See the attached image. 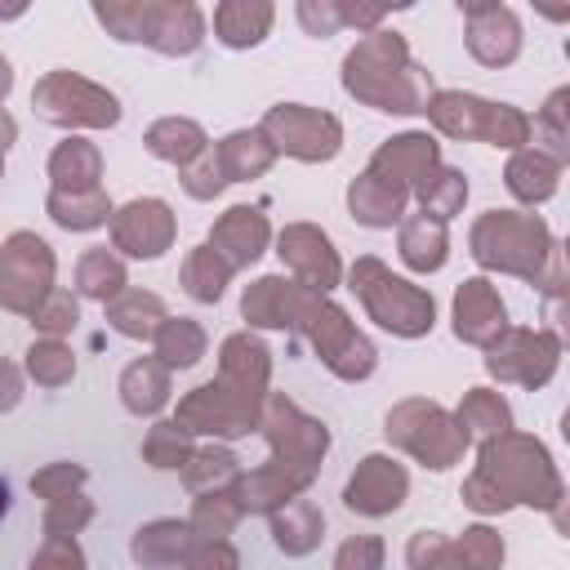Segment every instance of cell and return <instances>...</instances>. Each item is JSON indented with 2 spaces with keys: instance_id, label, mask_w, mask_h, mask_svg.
<instances>
[{
  "instance_id": "c3c4849f",
  "label": "cell",
  "mask_w": 570,
  "mask_h": 570,
  "mask_svg": "<svg viewBox=\"0 0 570 570\" xmlns=\"http://www.w3.org/2000/svg\"><path fill=\"white\" fill-rule=\"evenodd\" d=\"M36 330H40V338H62V334H71L76 330V321H80V303H76V294H67V289H49V298L27 316Z\"/></svg>"
},
{
  "instance_id": "680465c9",
  "label": "cell",
  "mask_w": 570,
  "mask_h": 570,
  "mask_svg": "<svg viewBox=\"0 0 570 570\" xmlns=\"http://www.w3.org/2000/svg\"><path fill=\"white\" fill-rule=\"evenodd\" d=\"M22 401V370L0 356V414H9Z\"/></svg>"
},
{
  "instance_id": "f6af8a7d",
  "label": "cell",
  "mask_w": 570,
  "mask_h": 570,
  "mask_svg": "<svg viewBox=\"0 0 570 570\" xmlns=\"http://www.w3.org/2000/svg\"><path fill=\"white\" fill-rule=\"evenodd\" d=\"M566 102H570V89H552V98L543 102V111L530 120V138L543 142L539 151L552 156L557 165L570 160V129H566Z\"/></svg>"
},
{
  "instance_id": "816d5d0a",
  "label": "cell",
  "mask_w": 570,
  "mask_h": 570,
  "mask_svg": "<svg viewBox=\"0 0 570 570\" xmlns=\"http://www.w3.org/2000/svg\"><path fill=\"white\" fill-rule=\"evenodd\" d=\"M178 183H183V191H187L191 200H214V196L227 187V178H223V165H218L214 147H205L191 165H183V169H178Z\"/></svg>"
},
{
  "instance_id": "681fc988",
  "label": "cell",
  "mask_w": 570,
  "mask_h": 570,
  "mask_svg": "<svg viewBox=\"0 0 570 570\" xmlns=\"http://www.w3.org/2000/svg\"><path fill=\"white\" fill-rule=\"evenodd\" d=\"M94 521V499H85L80 490L67 499H53L45 508V539H76L85 525Z\"/></svg>"
},
{
  "instance_id": "e0dca14e",
  "label": "cell",
  "mask_w": 570,
  "mask_h": 570,
  "mask_svg": "<svg viewBox=\"0 0 570 570\" xmlns=\"http://www.w3.org/2000/svg\"><path fill=\"white\" fill-rule=\"evenodd\" d=\"M459 13L468 18V53L481 67H512L521 58V18L499 0H459Z\"/></svg>"
},
{
  "instance_id": "11a10c76",
  "label": "cell",
  "mask_w": 570,
  "mask_h": 570,
  "mask_svg": "<svg viewBox=\"0 0 570 570\" xmlns=\"http://www.w3.org/2000/svg\"><path fill=\"white\" fill-rule=\"evenodd\" d=\"M183 570H240V552L227 543V539H214V543H200L187 552Z\"/></svg>"
},
{
  "instance_id": "94428289",
  "label": "cell",
  "mask_w": 570,
  "mask_h": 570,
  "mask_svg": "<svg viewBox=\"0 0 570 570\" xmlns=\"http://www.w3.org/2000/svg\"><path fill=\"white\" fill-rule=\"evenodd\" d=\"M9 89H13V67H9V58L0 53V102L9 98Z\"/></svg>"
},
{
  "instance_id": "44dd1931",
  "label": "cell",
  "mask_w": 570,
  "mask_h": 570,
  "mask_svg": "<svg viewBox=\"0 0 570 570\" xmlns=\"http://www.w3.org/2000/svg\"><path fill=\"white\" fill-rule=\"evenodd\" d=\"M436 165H441V142H436L432 134L405 129V134L387 138V142L370 156L365 169L379 174V178H387V183H396V187H405V191L414 196V187H419Z\"/></svg>"
},
{
  "instance_id": "277c9868",
  "label": "cell",
  "mask_w": 570,
  "mask_h": 570,
  "mask_svg": "<svg viewBox=\"0 0 570 570\" xmlns=\"http://www.w3.org/2000/svg\"><path fill=\"white\" fill-rule=\"evenodd\" d=\"M561 240L539 214L525 209H485L468 232V254L485 272H503L517 281L539 285L548 272V258Z\"/></svg>"
},
{
  "instance_id": "7a4b0ae2",
  "label": "cell",
  "mask_w": 570,
  "mask_h": 570,
  "mask_svg": "<svg viewBox=\"0 0 570 570\" xmlns=\"http://www.w3.org/2000/svg\"><path fill=\"white\" fill-rule=\"evenodd\" d=\"M459 499H463V508H472L481 517H499L512 508H539V512H552L557 525H566V517H561L566 481H561L548 445L517 428L481 441L476 468L468 472Z\"/></svg>"
},
{
  "instance_id": "f907efd6",
  "label": "cell",
  "mask_w": 570,
  "mask_h": 570,
  "mask_svg": "<svg viewBox=\"0 0 570 570\" xmlns=\"http://www.w3.org/2000/svg\"><path fill=\"white\" fill-rule=\"evenodd\" d=\"M85 468L80 463H71V459H58V463H45L40 472H31V494L36 499H45V503H53V499H67V494H76L80 485H85Z\"/></svg>"
},
{
  "instance_id": "ac0fdd59",
  "label": "cell",
  "mask_w": 570,
  "mask_h": 570,
  "mask_svg": "<svg viewBox=\"0 0 570 570\" xmlns=\"http://www.w3.org/2000/svg\"><path fill=\"white\" fill-rule=\"evenodd\" d=\"M405 494H410L405 463H396L392 454H365L343 485V508L379 521V517H392L405 503Z\"/></svg>"
},
{
  "instance_id": "30bf717a",
  "label": "cell",
  "mask_w": 570,
  "mask_h": 570,
  "mask_svg": "<svg viewBox=\"0 0 570 570\" xmlns=\"http://www.w3.org/2000/svg\"><path fill=\"white\" fill-rule=\"evenodd\" d=\"M31 107L45 125H58V129H111L120 120V98L107 85L67 67L45 71L36 80Z\"/></svg>"
},
{
  "instance_id": "ba28073f",
  "label": "cell",
  "mask_w": 570,
  "mask_h": 570,
  "mask_svg": "<svg viewBox=\"0 0 570 570\" xmlns=\"http://www.w3.org/2000/svg\"><path fill=\"white\" fill-rule=\"evenodd\" d=\"M423 116L432 120L436 134L459 138V142L476 138V142H490L503 151L530 147V116L512 102H490V98H476L463 89H432Z\"/></svg>"
},
{
  "instance_id": "7bdbcfd3",
  "label": "cell",
  "mask_w": 570,
  "mask_h": 570,
  "mask_svg": "<svg viewBox=\"0 0 570 570\" xmlns=\"http://www.w3.org/2000/svg\"><path fill=\"white\" fill-rule=\"evenodd\" d=\"M191 450H196V436L183 432L174 419H156L142 436V463H151L156 472H183Z\"/></svg>"
},
{
  "instance_id": "ab89813d",
  "label": "cell",
  "mask_w": 570,
  "mask_h": 570,
  "mask_svg": "<svg viewBox=\"0 0 570 570\" xmlns=\"http://www.w3.org/2000/svg\"><path fill=\"white\" fill-rule=\"evenodd\" d=\"M414 200H419V214H428V218H436V223L454 218V214L463 209V200H468V178H463V169L436 165V169L414 187Z\"/></svg>"
},
{
  "instance_id": "4316f807",
  "label": "cell",
  "mask_w": 570,
  "mask_h": 570,
  "mask_svg": "<svg viewBox=\"0 0 570 570\" xmlns=\"http://www.w3.org/2000/svg\"><path fill=\"white\" fill-rule=\"evenodd\" d=\"M116 392H120V405H125L129 414L151 419V414H160V410L169 405L174 383H169V370H165L156 356H138V361H129V365L120 370Z\"/></svg>"
},
{
  "instance_id": "d6986e66",
  "label": "cell",
  "mask_w": 570,
  "mask_h": 570,
  "mask_svg": "<svg viewBox=\"0 0 570 570\" xmlns=\"http://www.w3.org/2000/svg\"><path fill=\"white\" fill-rule=\"evenodd\" d=\"M450 325H454V338H459V343H472V347L485 352V347L508 330V307H503L499 289H494L485 276H468V281L454 289Z\"/></svg>"
},
{
  "instance_id": "91938a15",
  "label": "cell",
  "mask_w": 570,
  "mask_h": 570,
  "mask_svg": "<svg viewBox=\"0 0 570 570\" xmlns=\"http://www.w3.org/2000/svg\"><path fill=\"white\" fill-rule=\"evenodd\" d=\"M13 138H18V120H13V116L0 107V156L13 147Z\"/></svg>"
},
{
  "instance_id": "db71d44e",
  "label": "cell",
  "mask_w": 570,
  "mask_h": 570,
  "mask_svg": "<svg viewBox=\"0 0 570 570\" xmlns=\"http://www.w3.org/2000/svg\"><path fill=\"white\" fill-rule=\"evenodd\" d=\"M27 570H85V548L76 539H45Z\"/></svg>"
},
{
  "instance_id": "ffe728a7",
  "label": "cell",
  "mask_w": 570,
  "mask_h": 570,
  "mask_svg": "<svg viewBox=\"0 0 570 570\" xmlns=\"http://www.w3.org/2000/svg\"><path fill=\"white\" fill-rule=\"evenodd\" d=\"M267 240H272V223H267V214H263L258 205H232V209H223V214L214 218L205 245H209L232 272H240V267H249V263L263 258Z\"/></svg>"
},
{
  "instance_id": "836d02e7",
  "label": "cell",
  "mask_w": 570,
  "mask_h": 570,
  "mask_svg": "<svg viewBox=\"0 0 570 570\" xmlns=\"http://www.w3.org/2000/svg\"><path fill=\"white\" fill-rule=\"evenodd\" d=\"M165 316H169L165 312V298L151 294V289H125V294H116L107 303V325L116 334H125V338H138V343L156 338V330H160Z\"/></svg>"
},
{
  "instance_id": "bcb514c9",
  "label": "cell",
  "mask_w": 570,
  "mask_h": 570,
  "mask_svg": "<svg viewBox=\"0 0 570 570\" xmlns=\"http://www.w3.org/2000/svg\"><path fill=\"white\" fill-rule=\"evenodd\" d=\"M454 552H459V566L463 570H499L503 566V534L490 530V525H468L459 539H454Z\"/></svg>"
},
{
  "instance_id": "4dcf8cb0",
  "label": "cell",
  "mask_w": 570,
  "mask_h": 570,
  "mask_svg": "<svg viewBox=\"0 0 570 570\" xmlns=\"http://www.w3.org/2000/svg\"><path fill=\"white\" fill-rule=\"evenodd\" d=\"M102 178V151L89 138H62L49 151V183L53 191H94Z\"/></svg>"
},
{
  "instance_id": "4fadbf2b",
  "label": "cell",
  "mask_w": 570,
  "mask_h": 570,
  "mask_svg": "<svg viewBox=\"0 0 570 570\" xmlns=\"http://www.w3.org/2000/svg\"><path fill=\"white\" fill-rule=\"evenodd\" d=\"M561 338L552 330H525V325H508L490 347H485V374L499 383H517V387H543L552 383L557 365H561Z\"/></svg>"
},
{
  "instance_id": "9c48e42d",
  "label": "cell",
  "mask_w": 570,
  "mask_h": 570,
  "mask_svg": "<svg viewBox=\"0 0 570 570\" xmlns=\"http://www.w3.org/2000/svg\"><path fill=\"white\" fill-rule=\"evenodd\" d=\"M383 436L396 450H405L414 463L432 468V472L454 468L468 454V445H472V436L459 428V419L441 401H428V396L396 401L387 410V419H383Z\"/></svg>"
},
{
  "instance_id": "be15d7a7",
  "label": "cell",
  "mask_w": 570,
  "mask_h": 570,
  "mask_svg": "<svg viewBox=\"0 0 570 570\" xmlns=\"http://www.w3.org/2000/svg\"><path fill=\"white\" fill-rule=\"evenodd\" d=\"M4 512H9V485L0 481V521H4Z\"/></svg>"
},
{
  "instance_id": "484cf974",
  "label": "cell",
  "mask_w": 570,
  "mask_h": 570,
  "mask_svg": "<svg viewBox=\"0 0 570 570\" xmlns=\"http://www.w3.org/2000/svg\"><path fill=\"white\" fill-rule=\"evenodd\" d=\"M396 254L410 272L428 276V272H441L445 258H450V232L445 223L428 218V214H410L401 218V232H396Z\"/></svg>"
},
{
  "instance_id": "d590c367",
  "label": "cell",
  "mask_w": 570,
  "mask_h": 570,
  "mask_svg": "<svg viewBox=\"0 0 570 570\" xmlns=\"http://www.w3.org/2000/svg\"><path fill=\"white\" fill-rule=\"evenodd\" d=\"M45 214L62 232H94V227H107L111 223V200H107L102 187H94V191H53L49 187Z\"/></svg>"
},
{
  "instance_id": "ee69618b",
  "label": "cell",
  "mask_w": 570,
  "mask_h": 570,
  "mask_svg": "<svg viewBox=\"0 0 570 570\" xmlns=\"http://www.w3.org/2000/svg\"><path fill=\"white\" fill-rule=\"evenodd\" d=\"M22 356H27L22 361L27 379H36L40 387H62V383L76 379V352L62 338H36Z\"/></svg>"
},
{
  "instance_id": "8992f818",
  "label": "cell",
  "mask_w": 570,
  "mask_h": 570,
  "mask_svg": "<svg viewBox=\"0 0 570 570\" xmlns=\"http://www.w3.org/2000/svg\"><path fill=\"white\" fill-rule=\"evenodd\" d=\"M347 289L361 298L365 316H370L379 330L396 334V338H423V334H432V325H436V298H432L423 285L396 276V272H392L383 258H374V254H361V258L347 267Z\"/></svg>"
},
{
  "instance_id": "9f6ffc18",
  "label": "cell",
  "mask_w": 570,
  "mask_h": 570,
  "mask_svg": "<svg viewBox=\"0 0 570 570\" xmlns=\"http://www.w3.org/2000/svg\"><path fill=\"white\" fill-rule=\"evenodd\" d=\"M334 9H338V27H352V31H361V36H370V31H379V27H383V18H387V4H361V0H334Z\"/></svg>"
},
{
  "instance_id": "e7e4bbea",
  "label": "cell",
  "mask_w": 570,
  "mask_h": 570,
  "mask_svg": "<svg viewBox=\"0 0 570 570\" xmlns=\"http://www.w3.org/2000/svg\"><path fill=\"white\" fill-rule=\"evenodd\" d=\"M0 178H4V156H0Z\"/></svg>"
},
{
  "instance_id": "7dc6e473",
  "label": "cell",
  "mask_w": 570,
  "mask_h": 570,
  "mask_svg": "<svg viewBox=\"0 0 570 570\" xmlns=\"http://www.w3.org/2000/svg\"><path fill=\"white\" fill-rule=\"evenodd\" d=\"M405 566L410 570H463L459 566V552L445 534L436 530H414L410 543H405Z\"/></svg>"
},
{
  "instance_id": "8d00e7d4",
  "label": "cell",
  "mask_w": 570,
  "mask_h": 570,
  "mask_svg": "<svg viewBox=\"0 0 570 570\" xmlns=\"http://www.w3.org/2000/svg\"><path fill=\"white\" fill-rule=\"evenodd\" d=\"M151 343H156V361L165 370H191V365H200V356L209 347V334L191 316H165Z\"/></svg>"
},
{
  "instance_id": "f35d334b",
  "label": "cell",
  "mask_w": 570,
  "mask_h": 570,
  "mask_svg": "<svg viewBox=\"0 0 570 570\" xmlns=\"http://www.w3.org/2000/svg\"><path fill=\"white\" fill-rule=\"evenodd\" d=\"M240 476V459L227 445H196L191 459L183 463V485L191 494H209V490H232Z\"/></svg>"
},
{
  "instance_id": "7402d4cb",
  "label": "cell",
  "mask_w": 570,
  "mask_h": 570,
  "mask_svg": "<svg viewBox=\"0 0 570 570\" xmlns=\"http://www.w3.org/2000/svg\"><path fill=\"white\" fill-rule=\"evenodd\" d=\"M218 383L263 401L267 396V383H272V352L267 343L254 334V330H236L223 338L218 347Z\"/></svg>"
},
{
  "instance_id": "5bb4252c",
  "label": "cell",
  "mask_w": 570,
  "mask_h": 570,
  "mask_svg": "<svg viewBox=\"0 0 570 570\" xmlns=\"http://www.w3.org/2000/svg\"><path fill=\"white\" fill-rule=\"evenodd\" d=\"M258 405L254 396L209 379L200 387H191L178 410H174V423L191 436H214V441H236V436H249L258 428Z\"/></svg>"
},
{
  "instance_id": "6125c7cd",
  "label": "cell",
  "mask_w": 570,
  "mask_h": 570,
  "mask_svg": "<svg viewBox=\"0 0 570 570\" xmlns=\"http://www.w3.org/2000/svg\"><path fill=\"white\" fill-rule=\"evenodd\" d=\"M22 13H27V4H0V22L4 18H22Z\"/></svg>"
},
{
  "instance_id": "e575fe53",
  "label": "cell",
  "mask_w": 570,
  "mask_h": 570,
  "mask_svg": "<svg viewBox=\"0 0 570 570\" xmlns=\"http://www.w3.org/2000/svg\"><path fill=\"white\" fill-rule=\"evenodd\" d=\"M125 289H129V276H125V263H120L116 249L94 245V249L80 254V263H76V294L80 298H94V303L107 307Z\"/></svg>"
},
{
  "instance_id": "6f0895ef",
  "label": "cell",
  "mask_w": 570,
  "mask_h": 570,
  "mask_svg": "<svg viewBox=\"0 0 570 570\" xmlns=\"http://www.w3.org/2000/svg\"><path fill=\"white\" fill-rule=\"evenodd\" d=\"M294 13H298V22H303L307 36H334V31H343L334 0H298Z\"/></svg>"
},
{
  "instance_id": "5b68a950",
  "label": "cell",
  "mask_w": 570,
  "mask_h": 570,
  "mask_svg": "<svg viewBox=\"0 0 570 570\" xmlns=\"http://www.w3.org/2000/svg\"><path fill=\"white\" fill-rule=\"evenodd\" d=\"M94 18L120 45H147L165 58H187L205 40V13L191 0H98Z\"/></svg>"
},
{
  "instance_id": "f1b7e54d",
  "label": "cell",
  "mask_w": 570,
  "mask_h": 570,
  "mask_svg": "<svg viewBox=\"0 0 570 570\" xmlns=\"http://www.w3.org/2000/svg\"><path fill=\"white\" fill-rule=\"evenodd\" d=\"M561 169H566V165H557V160L543 156L539 147H521V151H512V160H508V169H503V187H508L521 205H543L548 196H557Z\"/></svg>"
},
{
  "instance_id": "cb8c5ba5",
  "label": "cell",
  "mask_w": 570,
  "mask_h": 570,
  "mask_svg": "<svg viewBox=\"0 0 570 570\" xmlns=\"http://www.w3.org/2000/svg\"><path fill=\"white\" fill-rule=\"evenodd\" d=\"M196 548V534L187 525V517H156L147 525L134 530L129 539V557L142 566V570H169V566H183L187 552Z\"/></svg>"
},
{
  "instance_id": "d6a6232c",
  "label": "cell",
  "mask_w": 570,
  "mask_h": 570,
  "mask_svg": "<svg viewBox=\"0 0 570 570\" xmlns=\"http://www.w3.org/2000/svg\"><path fill=\"white\" fill-rule=\"evenodd\" d=\"M142 147H147L156 160H169V165L183 169V165H191V160L209 147V138H205V129H200L191 116H160V120L147 125Z\"/></svg>"
},
{
  "instance_id": "f546056e",
  "label": "cell",
  "mask_w": 570,
  "mask_h": 570,
  "mask_svg": "<svg viewBox=\"0 0 570 570\" xmlns=\"http://www.w3.org/2000/svg\"><path fill=\"white\" fill-rule=\"evenodd\" d=\"M325 539V512L312 503V499H289L285 508L272 512V543L285 552V557H307L316 552Z\"/></svg>"
},
{
  "instance_id": "60d3db41",
  "label": "cell",
  "mask_w": 570,
  "mask_h": 570,
  "mask_svg": "<svg viewBox=\"0 0 570 570\" xmlns=\"http://www.w3.org/2000/svg\"><path fill=\"white\" fill-rule=\"evenodd\" d=\"M240 517H245V508H240L236 490H209V494H196L187 525L200 543H214V539H227L240 525Z\"/></svg>"
},
{
  "instance_id": "6da1fadb",
  "label": "cell",
  "mask_w": 570,
  "mask_h": 570,
  "mask_svg": "<svg viewBox=\"0 0 570 570\" xmlns=\"http://www.w3.org/2000/svg\"><path fill=\"white\" fill-rule=\"evenodd\" d=\"M272 445V459L254 472L236 476V499L245 512H263L272 517L276 508H285L289 499L307 494V485L321 472V459L330 450V428L312 414H303L285 392H267L258 405V428Z\"/></svg>"
},
{
  "instance_id": "8fae6325",
  "label": "cell",
  "mask_w": 570,
  "mask_h": 570,
  "mask_svg": "<svg viewBox=\"0 0 570 570\" xmlns=\"http://www.w3.org/2000/svg\"><path fill=\"white\" fill-rule=\"evenodd\" d=\"M263 138L272 142L276 156L303 160V165H325L343 151V120L334 111L321 107H303V102H276L263 111L258 120Z\"/></svg>"
},
{
  "instance_id": "f5cc1de1",
  "label": "cell",
  "mask_w": 570,
  "mask_h": 570,
  "mask_svg": "<svg viewBox=\"0 0 570 570\" xmlns=\"http://www.w3.org/2000/svg\"><path fill=\"white\" fill-rule=\"evenodd\" d=\"M383 557H387V543L379 534H352L338 543L334 570H383Z\"/></svg>"
},
{
  "instance_id": "9a60e30c",
  "label": "cell",
  "mask_w": 570,
  "mask_h": 570,
  "mask_svg": "<svg viewBox=\"0 0 570 570\" xmlns=\"http://www.w3.org/2000/svg\"><path fill=\"white\" fill-rule=\"evenodd\" d=\"M178 218L160 196H138L120 209H111V249L125 258H160L174 249Z\"/></svg>"
},
{
  "instance_id": "74e56055",
  "label": "cell",
  "mask_w": 570,
  "mask_h": 570,
  "mask_svg": "<svg viewBox=\"0 0 570 570\" xmlns=\"http://www.w3.org/2000/svg\"><path fill=\"white\" fill-rule=\"evenodd\" d=\"M454 419H459V428L468 436H481V441H490L499 432H512V405L494 387H468L459 410H454Z\"/></svg>"
},
{
  "instance_id": "d4e9b609",
  "label": "cell",
  "mask_w": 570,
  "mask_h": 570,
  "mask_svg": "<svg viewBox=\"0 0 570 570\" xmlns=\"http://www.w3.org/2000/svg\"><path fill=\"white\" fill-rule=\"evenodd\" d=\"M405 205H410V191L370 169L347 183V209L361 227H396L405 218Z\"/></svg>"
},
{
  "instance_id": "603a6c76",
  "label": "cell",
  "mask_w": 570,
  "mask_h": 570,
  "mask_svg": "<svg viewBox=\"0 0 570 570\" xmlns=\"http://www.w3.org/2000/svg\"><path fill=\"white\" fill-rule=\"evenodd\" d=\"M298 294L303 285L289 276H258L240 294V316L249 321V330H294Z\"/></svg>"
},
{
  "instance_id": "3957f363",
  "label": "cell",
  "mask_w": 570,
  "mask_h": 570,
  "mask_svg": "<svg viewBox=\"0 0 570 570\" xmlns=\"http://www.w3.org/2000/svg\"><path fill=\"white\" fill-rule=\"evenodd\" d=\"M343 89L374 111L387 116H423L432 98V76L410 58L401 31H370L343 53Z\"/></svg>"
},
{
  "instance_id": "2e32d148",
  "label": "cell",
  "mask_w": 570,
  "mask_h": 570,
  "mask_svg": "<svg viewBox=\"0 0 570 570\" xmlns=\"http://www.w3.org/2000/svg\"><path fill=\"white\" fill-rule=\"evenodd\" d=\"M276 254L289 267V281H298V285H307L316 294H330L343 281L338 249L316 223H285L276 232Z\"/></svg>"
},
{
  "instance_id": "b9f144b4",
  "label": "cell",
  "mask_w": 570,
  "mask_h": 570,
  "mask_svg": "<svg viewBox=\"0 0 570 570\" xmlns=\"http://www.w3.org/2000/svg\"><path fill=\"white\" fill-rule=\"evenodd\" d=\"M178 281H183V289H187L196 303H218L223 289H227V281H232V267H227L209 245H196V249H187Z\"/></svg>"
},
{
  "instance_id": "83f0119b",
  "label": "cell",
  "mask_w": 570,
  "mask_h": 570,
  "mask_svg": "<svg viewBox=\"0 0 570 570\" xmlns=\"http://www.w3.org/2000/svg\"><path fill=\"white\" fill-rule=\"evenodd\" d=\"M276 9L267 0H223L214 4V36L227 49H254L267 40Z\"/></svg>"
},
{
  "instance_id": "7c38bea8",
  "label": "cell",
  "mask_w": 570,
  "mask_h": 570,
  "mask_svg": "<svg viewBox=\"0 0 570 570\" xmlns=\"http://www.w3.org/2000/svg\"><path fill=\"white\" fill-rule=\"evenodd\" d=\"M58 276V258L45 236L36 232H13L0 245V307L13 316H31Z\"/></svg>"
},
{
  "instance_id": "1f68e13d",
  "label": "cell",
  "mask_w": 570,
  "mask_h": 570,
  "mask_svg": "<svg viewBox=\"0 0 570 570\" xmlns=\"http://www.w3.org/2000/svg\"><path fill=\"white\" fill-rule=\"evenodd\" d=\"M214 156H218V165H223V178H227V183L263 178V174L276 165V151H272V142L263 138V129H258V125H254V129H236V134L218 138V142H214Z\"/></svg>"
},
{
  "instance_id": "52a82bcc",
  "label": "cell",
  "mask_w": 570,
  "mask_h": 570,
  "mask_svg": "<svg viewBox=\"0 0 570 570\" xmlns=\"http://www.w3.org/2000/svg\"><path fill=\"white\" fill-rule=\"evenodd\" d=\"M294 330L312 343V352L321 356V365L334 379H343V383H361L379 365V347L356 330V321L330 294H316V289L303 285L298 312H294Z\"/></svg>"
}]
</instances>
